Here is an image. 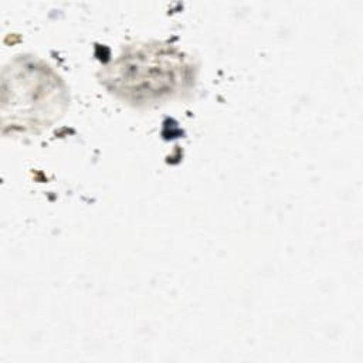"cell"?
I'll list each match as a JSON object with an SVG mask.
<instances>
[{"label": "cell", "instance_id": "1", "mask_svg": "<svg viewBox=\"0 0 363 363\" xmlns=\"http://www.w3.org/2000/svg\"><path fill=\"white\" fill-rule=\"evenodd\" d=\"M118 82L130 94L146 95L163 92L176 81L174 61L163 54H138L125 60L118 67Z\"/></svg>", "mask_w": 363, "mask_h": 363}]
</instances>
